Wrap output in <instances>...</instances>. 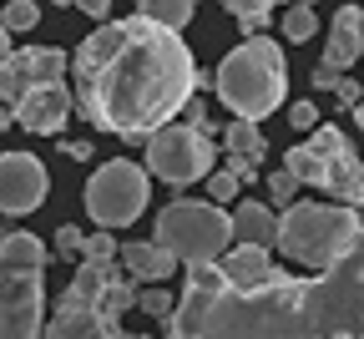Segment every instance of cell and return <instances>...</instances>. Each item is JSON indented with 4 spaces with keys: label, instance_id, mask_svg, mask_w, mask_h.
<instances>
[{
    "label": "cell",
    "instance_id": "cell-1",
    "mask_svg": "<svg viewBox=\"0 0 364 339\" xmlns=\"http://www.w3.org/2000/svg\"><path fill=\"white\" fill-rule=\"evenodd\" d=\"M198 81L203 71L182 31L142 11L102 21L71 56V96L81 117L117 142H142L177 122Z\"/></svg>",
    "mask_w": 364,
    "mask_h": 339
},
{
    "label": "cell",
    "instance_id": "cell-2",
    "mask_svg": "<svg viewBox=\"0 0 364 339\" xmlns=\"http://www.w3.org/2000/svg\"><path fill=\"white\" fill-rule=\"evenodd\" d=\"M208 339H364V228L314 278L273 273L258 288H228L203 319Z\"/></svg>",
    "mask_w": 364,
    "mask_h": 339
},
{
    "label": "cell",
    "instance_id": "cell-3",
    "mask_svg": "<svg viewBox=\"0 0 364 339\" xmlns=\"http://www.w3.org/2000/svg\"><path fill=\"white\" fill-rule=\"evenodd\" d=\"M218 96H223V107L233 112V117H273L284 102V86H289V61L284 51L273 46L268 36H243L233 51L223 56L218 76H213Z\"/></svg>",
    "mask_w": 364,
    "mask_h": 339
},
{
    "label": "cell",
    "instance_id": "cell-4",
    "mask_svg": "<svg viewBox=\"0 0 364 339\" xmlns=\"http://www.w3.org/2000/svg\"><path fill=\"white\" fill-rule=\"evenodd\" d=\"M359 238V218L344 203H289L279 213V249L304 268H329Z\"/></svg>",
    "mask_w": 364,
    "mask_h": 339
},
{
    "label": "cell",
    "instance_id": "cell-5",
    "mask_svg": "<svg viewBox=\"0 0 364 339\" xmlns=\"http://www.w3.org/2000/svg\"><path fill=\"white\" fill-rule=\"evenodd\" d=\"M152 172H142L136 162H127V157H112V162H102L97 172L86 177V192H81V203H86V218L97 223V228H127V223H136L142 218V208L152 203V182H147Z\"/></svg>",
    "mask_w": 364,
    "mask_h": 339
},
{
    "label": "cell",
    "instance_id": "cell-6",
    "mask_svg": "<svg viewBox=\"0 0 364 339\" xmlns=\"http://www.w3.org/2000/svg\"><path fill=\"white\" fill-rule=\"evenodd\" d=\"M157 244H167L182 264H188V259H218L228 244H233V213H223L218 203L182 198V203L162 208Z\"/></svg>",
    "mask_w": 364,
    "mask_h": 339
},
{
    "label": "cell",
    "instance_id": "cell-7",
    "mask_svg": "<svg viewBox=\"0 0 364 339\" xmlns=\"http://www.w3.org/2000/svg\"><path fill=\"white\" fill-rule=\"evenodd\" d=\"M218 162V147H213V132L203 127H188V122H167L147 137V172L162 177L167 187H188V182H203Z\"/></svg>",
    "mask_w": 364,
    "mask_h": 339
},
{
    "label": "cell",
    "instance_id": "cell-8",
    "mask_svg": "<svg viewBox=\"0 0 364 339\" xmlns=\"http://www.w3.org/2000/svg\"><path fill=\"white\" fill-rule=\"evenodd\" d=\"M112 259H81L71 288L61 294V309L56 319L46 324L51 339H76V334H117V324L102 314V299H107V283H112Z\"/></svg>",
    "mask_w": 364,
    "mask_h": 339
},
{
    "label": "cell",
    "instance_id": "cell-9",
    "mask_svg": "<svg viewBox=\"0 0 364 339\" xmlns=\"http://www.w3.org/2000/svg\"><path fill=\"white\" fill-rule=\"evenodd\" d=\"M228 294V278H223V264L218 259H188V288H182V299L172 304V314L162 319L172 339H193L203 334V319L208 309Z\"/></svg>",
    "mask_w": 364,
    "mask_h": 339
},
{
    "label": "cell",
    "instance_id": "cell-10",
    "mask_svg": "<svg viewBox=\"0 0 364 339\" xmlns=\"http://www.w3.org/2000/svg\"><path fill=\"white\" fill-rule=\"evenodd\" d=\"M41 304V268H0V339H36L46 329Z\"/></svg>",
    "mask_w": 364,
    "mask_h": 339
},
{
    "label": "cell",
    "instance_id": "cell-11",
    "mask_svg": "<svg viewBox=\"0 0 364 339\" xmlns=\"http://www.w3.org/2000/svg\"><path fill=\"white\" fill-rule=\"evenodd\" d=\"M66 71H71V61L56 51V46H26V51H11L0 61V96H6V102H21L26 91L51 86Z\"/></svg>",
    "mask_w": 364,
    "mask_h": 339
},
{
    "label": "cell",
    "instance_id": "cell-12",
    "mask_svg": "<svg viewBox=\"0 0 364 339\" xmlns=\"http://www.w3.org/2000/svg\"><path fill=\"white\" fill-rule=\"evenodd\" d=\"M46 187H51V177H46L41 157L31 152H0V213H36L46 203Z\"/></svg>",
    "mask_w": 364,
    "mask_h": 339
},
{
    "label": "cell",
    "instance_id": "cell-13",
    "mask_svg": "<svg viewBox=\"0 0 364 339\" xmlns=\"http://www.w3.org/2000/svg\"><path fill=\"white\" fill-rule=\"evenodd\" d=\"M11 117H16L26 132H36V137H61V127H66V117H71V91H66L61 81L36 86V91L21 96V102H11Z\"/></svg>",
    "mask_w": 364,
    "mask_h": 339
},
{
    "label": "cell",
    "instance_id": "cell-14",
    "mask_svg": "<svg viewBox=\"0 0 364 339\" xmlns=\"http://www.w3.org/2000/svg\"><path fill=\"white\" fill-rule=\"evenodd\" d=\"M218 264H223V278H228V288H258V283H268L273 273H284L279 264L268 259V249L263 244H228L223 254H218Z\"/></svg>",
    "mask_w": 364,
    "mask_h": 339
},
{
    "label": "cell",
    "instance_id": "cell-15",
    "mask_svg": "<svg viewBox=\"0 0 364 339\" xmlns=\"http://www.w3.org/2000/svg\"><path fill=\"white\" fill-rule=\"evenodd\" d=\"M324 61L339 66V71H349L354 61H364V11H359V6H339V11H334Z\"/></svg>",
    "mask_w": 364,
    "mask_h": 339
},
{
    "label": "cell",
    "instance_id": "cell-16",
    "mask_svg": "<svg viewBox=\"0 0 364 339\" xmlns=\"http://www.w3.org/2000/svg\"><path fill=\"white\" fill-rule=\"evenodd\" d=\"M117 259H122V268L136 278V283H162V278H172L177 273V254L167 249V244H127V249H117Z\"/></svg>",
    "mask_w": 364,
    "mask_h": 339
},
{
    "label": "cell",
    "instance_id": "cell-17",
    "mask_svg": "<svg viewBox=\"0 0 364 339\" xmlns=\"http://www.w3.org/2000/svg\"><path fill=\"white\" fill-rule=\"evenodd\" d=\"M233 244H263V249H273V244H279V213H273L268 203H258V198H243L233 208Z\"/></svg>",
    "mask_w": 364,
    "mask_h": 339
},
{
    "label": "cell",
    "instance_id": "cell-18",
    "mask_svg": "<svg viewBox=\"0 0 364 339\" xmlns=\"http://www.w3.org/2000/svg\"><path fill=\"white\" fill-rule=\"evenodd\" d=\"M324 192H334V203H344V208H359V203H364V162H359L354 152H349V157H334Z\"/></svg>",
    "mask_w": 364,
    "mask_h": 339
},
{
    "label": "cell",
    "instance_id": "cell-19",
    "mask_svg": "<svg viewBox=\"0 0 364 339\" xmlns=\"http://www.w3.org/2000/svg\"><path fill=\"white\" fill-rule=\"evenodd\" d=\"M46 244L36 233H6L0 238V268H46Z\"/></svg>",
    "mask_w": 364,
    "mask_h": 339
},
{
    "label": "cell",
    "instance_id": "cell-20",
    "mask_svg": "<svg viewBox=\"0 0 364 339\" xmlns=\"http://www.w3.org/2000/svg\"><path fill=\"white\" fill-rule=\"evenodd\" d=\"M284 167L299 177V182H309V187H329V157L314 147V142H299V147H289V157H284Z\"/></svg>",
    "mask_w": 364,
    "mask_h": 339
},
{
    "label": "cell",
    "instance_id": "cell-21",
    "mask_svg": "<svg viewBox=\"0 0 364 339\" xmlns=\"http://www.w3.org/2000/svg\"><path fill=\"white\" fill-rule=\"evenodd\" d=\"M263 147H268V137H263V127L253 122V117H233L223 127V152H248V157H263Z\"/></svg>",
    "mask_w": 364,
    "mask_h": 339
},
{
    "label": "cell",
    "instance_id": "cell-22",
    "mask_svg": "<svg viewBox=\"0 0 364 339\" xmlns=\"http://www.w3.org/2000/svg\"><path fill=\"white\" fill-rule=\"evenodd\" d=\"M223 11L243 26V36H263L268 16H273V0H223Z\"/></svg>",
    "mask_w": 364,
    "mask_h": 339
},
{
    "label": "cell",
    "instance_id": "cell-23",
    "mask_svg": "<svg viewBox=\"0 0 364 339\" xmlns=\"http://www.w3.org/2000/svg\"><path fill=\"white\" fill-rule=\"evenodd\" d=\"M136 11L152 16V21H162V26H172V31H182V26L193 21L198 0H136Z\"/></svg>",
    "mask_w": 364,
    "mask_h": 339
},
{
    "label": "cell",
    "instance_id": "cell-24",
    "mask_svg": "<svg viewBox=\"0 0 364 339\" xmlns=\"http://www.w3.org/2000/svg\"><path fill=\"white\" fill-rule=\"evenodd\" d=\"M314 31H318L314 6H309V0H289V11H284V36H289V41H309Z\"/></svg>",
    "mask_w": 364,
    "mask_h": 339
},
{
    "label": "cell",
    "instance_id": "cell-25",
    "mask_svg": "<svg viewBox=\"0 0 364 339\" xmlns=\"http://www.w3.org/2000/svg\"><path fill=\"white\" fill-rule=\"evenodd\" d=\"M36 21H41V6H36V0H11L6 16H0V26H6L11 36H16V31H36Z\"/></svg>",
    "mask_w": 364,
    "mask_h": 339
},
{
    "label": "cell",
    "instance_id": "cell-26",
    "mask_svg": "<svg viewBox=\"0 0 364 339\" xmlns=\"http://www.w3.org/2000/svg\"><path fill=\"white\" fill-rule=\"evenodd\" d=\"M309 142H314V147L324 152L329 162H334V157H349V152H354V147H349V137H344L339 127H314V137H309Z\"/></svg>",
    "mask_w": 364,
    "mask_h": 339
},
{
    "label": "cell",
    "instance_id": "cell-27",
    "mask_svg": "<svg viewBox=\"0 0 364 339\" xmlns=\"http://www.w3.org/2000/svg\"><path fill=\"white\" fill-rule=\"evenodd\" d=\"M172 294H167V288H157V283H147V288H136V309H142V314H152V319H167L172 314Z\"/></svg>",
    "mask_w": 364,
    "mask_h": 339
},
{
    "label": "cell",
    "instance_id": "cell-28",
    "mask_svg": "<svg viewBox=\"0 0 364 339\" xmlns=\"http://www.w3.org/2000/svg\"><path fill=\"white\" fill-rule=\"evenodd\" d=\"M81 259H117V238H112V228L81 233Z\"/></svg>",
    "mask_w": 364,
    "mask_h": 339
},
{
    "label": "cell",
    "instance_id": "cell-29",
    "mask_svg": "<svg viewBox=\"0 0 364 339\" xmlns=\"http://www.w3.org/2000/svg\"><path fill=\"white\" fill-rule=\"evenodd\" d=\"M294 192H299V177H294L289 167H279V172H268V198L279 203V208H289V203H294Z\"/></svg>",
    "mask_w": 364,
    "mask_h": 339
},
{
    "label": "cell",
    "instance_id": "cell-30",
    "mask_svg": "<svg viewBox=\"0 0 364 339\" xmlns=\"http://www.w3.org/2000/svg\"><path fill=\"white\" fill-rule=\"evenodd\" d=\"M238 177L233 172H228V167H218V172H208V192H213V203H233L238 198Z\"/></svg>",
    "mask_w": 364,
    "mask_h": 339
},
{
    "label": "cell",
    "instance_id": "cell-31",
    "mask_svg": "<svg viewBox=\"0 0 364 339\" xmlns=\"http://www.w3.org/2000/svg\"><path fill=\"white\" fill-rule=\"evenodd\" d=\"M228 172H233L238 182H258V167H263V157H248V152H228V162H223Z\"/></svg>",
    "mask_w": 364,
    "mask_h": 339
},
{
    "label": "cell",
    "instance_id": "cell-32",
    "mask_svg": "<svg viewBox=\"0 0 364 339\" xmlns=\"http://www.w3.org/2000/svg\"><path fill=\"white\" fill-rule=\"evenodd\" d=\"M56 254L61 259H81V228H71V223L56 228Z\"/></svg>",
    "mask_w": 364,
    "mask_h": 339
},
{
    "label": "cell",
    "instance_id": "cell-33",
    "mask_svg": "<svg viewBox=\"0 0 364 339\" xmlns=\"http://www.w3.org/2000/svg\"><path fill=\"white\" fill-rule=\"evenodd\" d=\"M289 122H294L299 132H314V127H318V107H314V102H294V107H289Z\"/></svg>",
    "mask_w": 364,
    "mask_h": 339
},
{
    "label": "cell",
    "instance_id": "cell-34",
    "mask_svg": "<svg viewBox=\"0 0 364 339\" xmlns=\"http://www.w3.org/2000/svg\"><path fill=\"white\" fill-rule=\"evenodd\" d=\"M359 96H364V91H359V81H349V76H339V86H334V102L354 112V102H359Z\"/></svg>",
    "mask_w": 364,
    "mask_h": 339
},
{
    "label": "cell",
    "instance_id": "cell-35",
    "mask_svg": "<svg viewBox=\"0 0 364 339\" xmlns=\"http://www.w3.org/2000/svg\"><path fill=\"white\" fill-rule=\"evenodd\" d=\"M182 122H188V127H203V132H213V127H208V107L198 102V96H188V107H182Z\"/></svg>",
    "mask_w": 364,
    "mask_h": 339
},
{
    "label": "cell",
    "instance_id": "cell-36",
    "mask_svg": "<svg viewBox=\"0 0 364 339\" xmlns=\"http://www.w3.org/2000/svg\"><path fill=\"white\" fill-rule=\"evenodd\" d=\"M56 142H61V137H56ZM61 152H66V157H76V162H86V157H91V142H81V137H66V142H61Z\"/></svg>",
    "mask_w": 364,
    "mask_h": 339
},
{
    "label": "cell",
    "instance_id": "cell-37",
    "mask_svg": "<svg viewBox=\"0 0 364 339\" xmlns=\"http://www.w3.org/2000/svg\"><path fill=\"white\" fill-rule=\"evenodd\" d=\"M339 76H344V71L324 61V66H318V71H314V86H324V91H334V86H339Z\"/></svg>",
    "mask_w": 364,
    "mask_h": 339
},
{
    "label": "cell",
    "instance_id": "cell-38",
    "mask_svg": "<svg viewBox=\"0 0 364 339\" xmlns=\"http://www.w3.org/2000/svg\"><path fill=\"white\" fill-rule=\"evenodd\" d=\"M6 56H11V31L0 26V61H6Z\"/></svg>",
    "mask_w": 364,
    "mask_h": 339
},
{
    "label": "cell",
    "instance_id": "cell-39",
    "mask_svg": "<svg viewBox=\"0 0 364 339\" xmlns=\"http://www.w3.org/2000/svg\"><path fill=\"white\" fill-rule=\"evenodd\" d=\"M354 122L364 127V96H359V102H354Z\"/></svg>",
    "mask_w": 364,
    "mask_h": 339
},
{
    "label": "cell",
    "instance_id": "cell-40",
    "mask_svg": "<svg viewBox=\"0 0 364 339\" xmlns=\"http://www.w3.org/2000/svg\"><path fill=\"white\" fill-rule=\"evenodd\" d=\"M354 218H359V228H364V203H359V208H354Z\"/></svg>",
    "mask_w": 364,
    "mask_h": 339
}]
</instances>
